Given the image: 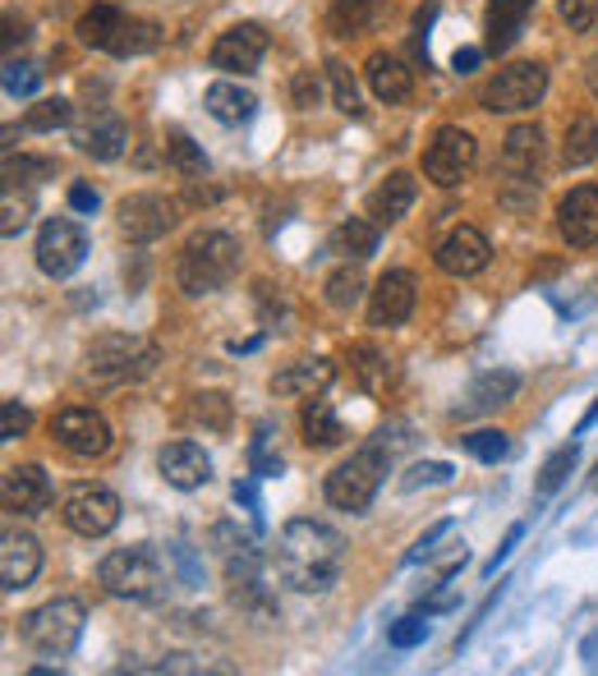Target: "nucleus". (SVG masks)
Listing matches in <instances>:
<instances>
[{
  "mask_svg": "<svg viewBox=\"0 0 598 676\" xmlns=\"http://www.w3.org/2000/svg\"><path fill=\"white\" fill-rule=\"evenodd\" d=\"M277 575L281 585H291L300 594H327L341 579V566H345V538L322 525V520H291L281 534H277Z\"/></svg>",
  "mask_w": 598,
  "mask_h": 676,
  "instance_id": "f257e3e1",
  "label": "nucleus"
},
{
  "mask_svg": "<svg viewBox=\"0 0 598 676\" xmlns=\"http://www.w3.org/2000/svg\"><path fill=\"white\" fill-rule=\"evenodd\" d=\"M240 277V240L226 230H199L176 258V285L189 299L217 295Z\"/></svg>",
  "mask_w": 598,
  "mask_h": 676,
  "instance_id": "f03ea898",
  "label": "nucleus"
},
{
  "mask_svg": "<svg viewBox=\"0 0 598 676\" xmlns=\"http://www.w3.org/2000/svg\"><path fill=\"white\" fill-rule=\"evenodd\" d=\"M396 447H400V437L387 442V433H378L373 442H364L351 460H341V465L327 474V501H332L336 511H351V515L355 511H369L378 488H382V479L392 474Z\"/></svg>",
  "mask_w": 598,
  "mask_h": 676,
  "instance_id": "7ed1b4c3",
  "label": "nucleus"
},
{
  "mask_svg": "<svg viewBox=\"0 0 598 676\" xmlns=\"http://www.w3.org/2000/svg\"><path fill=\"white\" fill-rule=\"evenodd\" d=\"M98 579L106 585V594L133 598V603H152V598H162L166 585H170L162 552L152 544H133V548L106 552L102 566H98Z\"/></svg>",
  "mask_w": 598,
  "mask_h": 676,
  "instance_id": "20e7f679",
  "label": "nucleus"
},
{
  "mask_svg": "<svg viewBox=\"0 0 598 676\" xmlns=\"http://www.w3.org/2000/svg\"><path fill=\"white\" fill-rule=\"evenodd\" d=\"M84 616L88 612H84L79 598H51V603L33 608L24 622H18V635H24L28 649L47 653V659H65L84 635Z\"/></svg>",
  "mask_w": 598,
  "mask_h": 676,
  "instance_id": "39448f33",
  "label": "nucleus"
},
{
  "mask_svg": "<svg viewBox=\"0 0 598 676\" xmlns=\"http://www.w3.org/2000/svg\"><path fill=\"white\" fill-rule=\"evenodd\" d=\"M162 350L143 336H125V332H111L98 336L88 345V378L98 382H139L157 369Z\"/></svg>",
  "mask_w": 598,
  "mask_h": 676,
  "instance_id": "423d86ee",
  "label": "nucleus"
},
{
  "mask_svg": "<svg viewBox=\"0 0 598 676\" xmlns=\"http://www.w3.org/2000/svg\"><path fill=\"white\" fill-rule=\"evenodd\" d=\"M544 92H548V69L538 61H520V65L497 69L479 102L493 115H516V111H530L544 102Z\"/></svg>",
  "mask_w": 598,
  "mask_h": 676,
  "instance_id": "0eeeda50",
  "label": "nucleus"
},
{
  "mask_svg": "<svg viewBox=\"0 0 598 676\" xmlns=\"http://www.w3.org/2000/svg\"><path fill=\"white\" fill-rule=\"evenodd\" d=\"M479 157V148L470 139V129H460V125H442L433 133V143L423 148V176H429L433 184L442 189H456L460 180L470 176V166Z\"/></svg>",
  "mask_w": 598,
  "mask_h": 676,
  "instance_id": "6e6552de",
  "label": "nucleus"
},
{
  "mask_svg": "<svg viewBox=\"0 0 598 676\" xmlns=\"http://www.w3.org/2000/svg\"><path fill=\"white\" fill-rule=\"evenodd\" d=\"M61 520L74 534L102 538V534H111L115 525H120V497H115L111 488H102V483H79V488L65 497Z\"/></svg>",
  "mask_w": 598,
  "mask_h": 676,
  "instance_id": "1a4fd4ad",
  "label": "nucleus"
},
{
  "mask_svg": "<svg viewBox=\"0 0 598 676\" xmlns=\"http://www.w3.org/2000/svg\"><path fill=\"white\" fill-rule=\"evenodd\" d=\"M115 221H120L125 240L152 244L180 221V207H176V199H166V193H129V199L115 207Z\"/></svg>",
  "mask_w": 598,
  "mask_h": 676,
  "instance_id": "9d476101",
  "label": "nucleus"
},
{
  "mask_svg": "<svg viewBox=\"0 0 598 676\" xmlns=\"http://www.w3.org/2000/svg\"><path fill=\"white\" fill-rule=\"evenodd\" d=\"M84 254H88V240L84 230L65 221V217H51L42 226V235H37V267L51 277V281H65L84 267Z\"/></svg>",
  "mask_w": 598,
  "mask_h": 676,
  "instance_id": "9b49d317",
  "label": "nucleus"
},
{
  "mask_svg": "<svg viewBox=\"0 0 598 676\" xmlns=\"http://www.w3.org/2000/svg\"><path fill=\"white\" fill-rule=\"evenodd\" d=\"M51 437L61 442L69 456H79V460L106 456V447H111L106 419H102L98 410H88V405H69V410L55 414V419H51Z\"/></svg>",
  "mask_w": 598,
  "mask_h": 676,
  "instance_id": "f8f14e48",
  "label": "nucleus"
},
{
  "mask_svg": "<svg viewBox=\"0 0 598 676\" xmlns=\"http://www.w3.org/2000/svg\"><path fill=\"white\" fill-rule=\"evenodd\" d=\"M267 55V33L258 24H236L212 42V69L221 74H254Z\"/></svg>",
  "mask_w": 598,
  "mask_h": 676,
  "instance_id": "ddd939ff",
  "label": "nucleus"
},
{
  "mask_svg": "<svg viewBox=\"0 0 598 676\" xmlns=\"http://www.w3.org/2000/svg\"><path fill=\"white\" fill-rule=\"evenodd\" d=\"M415 314V277L405 267L382 272L369 295V327H400Z\"/></svg>",
  "mask_w": 598,
  "mask_h": 676,
  "instance_id": "4468645a",
  "label": "nucleus"
},
{
  "mask_svg": "<svg viewBox=\"0 0 598 676\" xmlns=\"http://www.w3.org/2000/svg\"><path fill=\"white\" fill-rule=\"evenodd\" d=\"M557 230L571 248H594L598 244V184L571 189L562 203H557Z\"/></svg>",
  "mask_w": 598,
  "mask_h": 676,
  "instance_id": "2eb2a0df",
  "label": "nucleus"
},
{
  "mask_svg": "<svg viewBox=\"0 0 598 676\" xmlns=\"http://www.w3.org/2000/svg\"><path fill=\"white\" fill-rule=\"evenodd\" d=\"M37 571H42V544H37L33 534L10 525L5 534H0V585H5L10 594H18V589L33 585Z\"/></svg>",
  "mask_w": 598,
  "mask_h": 676,
  "instance_id": "dca6fc26",
  "label": "nucleus"
},
{
  "mask_svg": "<svg viewBox=\"0 0 598 676\" xmlns=\"http://www.w3.org/2000/svg\"><path fill=\"white\" fill-rule=\"evenodd\" d=\"M157 470H162V479L170 483V488L194 493L212 479V460H207V451L199 447V442L180 437V442H166V447L157 451Z\"/></svg>",
  "mask_w": 598,
  "mask_h": 676,
  "instance_id": "f3484780",
  "label": "nucleus"
},
{
  "mask_svg": "<svg viewBox=\"0 0 598 676\" xmlns=\"http://www.w3.org/2000/svg\"><path fill=\"white\" fill-rule=\"evenodd\" d=\"M0 497H5V511L10 515H42L51 507V479L42 465H14L5 470V483H0Z\"/></svg>",
  "mask_w": 598,
  "mask_h": 676,
  "instance_id": "a211bd4d",
  "label": "nucleus"
},
{
  "mask_svg": "<svg viewBox=\"0 0 598 676\" xmlns=\"http://www.w3.org/2000/svg\"><path fill=\"white\" fill-rule=\"evenodd\" d=\"M488 235L484 230H474V226H456L447 240L437 244V267L447 277H474V272H484L488 267Z\"/></svg>",
  "mask_w": 598,
  "mask_h": 676,
  "instance_id": "6ab92c4d",
  "label": "nucleus"
},
{
  "mask_svg": "<svg viewBox=\"0 0 598 676\" xmlns=\"http://www.w3.org/2000/svg\"><path fill=\"white\" fill-rule=\"evenodd\" d=\"M538 166H544V129L538 125H516L501 143V176L511 184H534Z\"/></svg>",
  "mask_w": 598,
  "mask_h": 676,
  "instance_id": "aec40b11",
  "label": "nucleus"
},
{
  "mask_svg": "<svg viewBox=\"0 0 598 676\" xmlns=\"http://www.w3.org/2000/svg\"><path fill=\"white\" fill-rule=\"evenodd\" d=\"M332 382H336L332 359H300L272 373V396H322Z\"/></svg>",
  "mask_w": 598,
  "mask_h": 676,
  "instance_id": "412c9836",
  "label": "nucleus"
},
{
  "mask_svg": "<svg viewBox=\"0 0 598 676\" xmlns=\"http://www.w3.org/2000/svg\"><path fill=\"white\" fill-rule=\"evenodd\" d=\"M534 5H538V0H493V5H488V18H484V28H488V51H493V55L511 51V47L520 42V33H525Z\"/></svg>",
  "mask_w": 598,
  "mask_h": 676,
  "instance_id": "4be33fe9",
  "label": "nucleus"
},
{
  "mask_svg": "<svg viewBox=\"0 0 598 676\" xmlns=\"http://www.w3.org/2000/svg\"><path fill=\"white\" fill-rule=\"evenodd\" d=\"M364 74H369L373 97H378V102H387V106L405 102V97L415 92V74L405 69L392 51H373V55H369V65H364Z\"/></svg>",
  "mask_w": 598,
  "mask_h": 676,
  "instance_id": "5701e85b",
  "label": "nucleus"
},
{
  "mask_svg": "<svg viewBox=\"0 0 598 676\" xmlns=\"http://www.w3.org/2000/svg\"><path fill=\"white\" fill-rule=\"evenodd\" d=\"M300 429H304L308 447H318V451H332V447H341V442H345V423L332 410V400H322V396H304Z\"/></svg>",
  "mask_w": 598,
  "mask_h": 676,
  "instance_id": "b1692460",
  "label": "nucleus"
},
{
  "mask_svg": "<svg viewBox=\"0 0 598 676\" xmlns=\"http://www.w3.org/2000/svg\"><path fill=\"white\" fill-rule=\"evenodd\" d=\"M415 193H419V189H415V176H405V170H392V176L369 193V217H373L378 226L400 221L405 212L415 207Z\"/></svg>",
  "mask_w": 598,
  "mask_h": 676,
  "instance_id": "393cba45",
  "label": "nucleus"
},
{
  "mask_svg": "<svg viewBox=\"0 0 598 676\" xmlns=\"http://www.w3.org/2000/svg\"><path fill=\"white\" fill-rule=\"evenodd\" d=\"M203 106H207L212 120H221V125H244L249 115H254L258 97L249 92V88H240V84H230V79H217V84L203 92Z\"/></svg>",
  "mask_w": 598,
  "mask_h": 676,
  "instance_id": "a878e982",
  "label": "nucleus"
},
{
  "mask_svg": "<svg viewBox=\"0 0 598 676\" xmlns=\"http://www.w3.org/2000/svg\"><path fill=\"white\" fill-rule=\"evenodd\" d=\"M378 240H382V226L373 217H351V221H341L332 230V254H341L345 263H364V258H373L378 254Z\"/></svg>",
  "mask_w": 598,
  "mask_h": 676,
  "instance_id": "bb28decb",
  "label": "nucleus"
},
{
  "mask_svg": "<svg viewBox=\"0 0 598 676\" xmlns=\"http://www.w3.org/2000/svg\"><path fill=\"white\" fill-rule=\"evenodd\" d=\"M345 363H351V378L359 382V392H382V386L392 382V359L373 341H355Z\"/></svg>",
  "mask_w": 598,
  "mask_h": 676,
  "instance_id": "cd10ccee",
  "label": "nucleus"
},
{
  "mask_svg": "<svg viewBox=\"0 0 598 676\" xmlns=\"http://www.w3.org/2000/svg\"><path fill=\"white\" fill-rule=\"evenodd\" d=\"M79 148L88 152L92 162H115V157H120V152L129 148V129H125L120 115H102L98 125L79 133Z\"/></svg>",
  "mask_w": 598,
  "mask_h": 676,
  "instance_id": "c85d7f7f",
  "label": "nucleus"
},
{
  "mask_svg": "<svg viewBox=\"0 0 598 676\" xmlns=\"http://www.w3.org/2000/svg\"><path fill=\"white\" fill-rule=\"evenodd\" d=\"M387 5L392 0H336L332 14H327V24H332L336 37H355V33H369Z\"/></svg>",
  "mask_w": 598,
  "mask_h": 676,
  "instance_id": "c756f323",
  "label": "nucleus"
},
{
  "mask_svg": "<svg viewBox=\"0 0 598 676\" xmlns=\"http://www.w3.org/2000/svg\"><path fill=\"white\" fill-rule=\"evenodd\" d=\"M162 47V28L152 24V18H125L120 28H115L111 37V55H120V61H129V55H148V51H157Z\"/></svg>",
  "mask_w": 598,
  "mask_h": 676,
  "instance_id": "7c9ffc66",
  "label": "nucleus"
},
{
  "mask_svg": "<svg viewBox=\"0 0 598 676\" xmlns=\"http://www.w3.org/2000/svg\"><path fill=\"white\" fill-rule=\"evenodd\" d=\"M598 157V120L589 115H575L567 125V143H562V162L567 166H589Z\"/></svg>",
  "mask_w": 598,
  "mask_h": 676,
  "instance_id": "2f4dec72",
  "label": "nucleus"
},
{
  "mask_svg": "<svg viewBox=\"0 0 598 676\" xmlns=\"http://www.w3.org/2000/svg\"><path fill=\"white\" fill-rule=\"evenodd\" d=\"M516 392H520V378L516 373H484V378L470 386V405H466V410H497V405H507Z\"/></svg>",
  "mask_w": 598,
  "mask_h": 676,
  "instance_id": "473e14b6",
  "label": "nucleus"
},
{
  "mask_svg": "<svg viewBox=\"0 0 598 676\" xmlns=\"http://www.w3.org/2000/svg\"><path fill=\"white\" fill-rule=\"evenodd\" d=\"M125 24V14L115 10V5H92L84 18H79V42L84 47H98V51H106L111 47V37H115V28Z\"/></svg>",
  "mask_w": 598,
  "mask_h": 676,
  "instance_id": "72a5a7b5",
  "label": "nucleus"
},
{
  "mask_svg": "<svg viewBox=\"0 0 598 676\" xmlns=\"http://www.w3.org/2000/svg\"><path fill=\"white\" fill-rule=\"evenodd\" d=\"M166 162L180 170V176H189V180H199V176H207V157H203V148L189 139L185 129H170L166 133Z\"/></svg>",
  "mask_w": 598,
  "mask_h": 676,
  "instance_id": "f704fd0d",
  "label": "nucleus"
},
{
  "mask_svg": "<svg viewBox=\"0 0 598 676\" xmlns=\"http://www.w3.org/2000/svg\"><path fill=\"white\" fill-rule=\"evenodd\" d=\"M322 295H327V304H332V308H355L364 299V272H359V263L336 267V272L327 277Z\"/></svg>",
  "mask_w": 598,
  "mask_h": 676,
  "instance_id": "c9c22d12",
  "label": "nucleus"
},
{
  "mask_svg": "<svg viewBox=\"0 0 598 676\" xmlns=\"http://www.w3.org/2000/svg\"><path fill=\"white\" fill-rule=\"evenodd\" d=\"M69 120H74V102H65V97H42L37 106H28L24 129H33V133H51V129H65Z\"/></svg>",
  "mask_w": 598,
  "mask_h": 676,
  "instance_id": "e433bc0d",
  "label": "nucleus"
},
{
  "mask_svg": "<svg viewBox=\"0 0 598 676\" xmlns=\"http://www.w3.org/2000/svg\"><path fill=\"white\" fill-rule=\"evenodd\" d=\"M575 460H581V447H557L548 460H544V470H538V497H552L562 483L571 479V470H575Z\"/></svg>",
  "mask_w": 598,
  "mask_h": 676,
  "instance_id": "4c0bfd02",
  "label": "nucleus"
},
{
  "mask_svg": "<svg viewBox=\"0 0 598 676\" xmlns=\"http://www.w3.org/2000/svg\"><path fill=\"white\" fill-rule=\"evenodd\" d=\"M460 447H466L474 460H484V465H497V460L511 456V437L501 429H479L470 437H460Z\"/></svg>",
  "mask_w": 598,
  "mask_h": 676,
  "instance_id": "58836bf2",
  "label": "nucleus"
},
{
  "mask_svg": "<svg viewBox=\"0 0 598 676\" xmlns=\"http://www.w3.org/2000/svg\"><path fill=\"white\" fill-rule=\"evenodd\" d=\"M327 79H332V92H336V111L351 115V120H359L364 106H359V88L351 79V69H345L341 61H327Z\"/></svg>",
  "mask_w": 598,
  "mask_h": 676,
  "instance_id": "ea45409f",
  "label": "nucleus"
},
{
  "mask_svg": "<svg viewBox=\"0 0 598 676\" xmlns=\"http://www.w3.org/2000/svg\"><path fill=\"white\" fill-rule=\"evenodd\" d=\"M194 419L207 423V429L226 433V429H230V400H226L221 392H199V396H194Z\"/></svg>",
  "mask_w": 598,
  "mask_h": 676,
  "instance_id": "a19ab883",
  "label": "nucleus"
},
{
  "mask_svg": "<svg viewBox=\"0 0 598 676\" xmlns=\"http://www.w3.org/2000/svg\"><path fill=\"white\" fill-rule=\"evenodd\" d=\"M55 176V162H47V157H5V180L14 184V180H24V184H42V180H51Z\"/></svg>",
  "mask_w": 598,
  "mask_h": 676,
  "instance_id": "79ce46f5",
  "label": "nucleus"
},
{
  "mask_svg": "<svg viewBox=\"0 0 598 676\" xmlns=\"http://www.w3.org/2000/svg\"><path fill=\"white\" fill-rule=\"evenodd\" d=\"M456 470L447 465V460H419V465H410V474L400 479V488L405 493H415V488H433V483H447Z\"/></svg>",
  "mask_w": 598,
  "mask_h": 676,
  "instance_id": "37998d69",
  "label": "nucleus"
},
{
  "mask_svg": "<svg viewBox=\"0 0 598 676\" xmlns=\"http://www.w3.org/2000/svg\"><path fill=\"white\" fill-rule=\"evenodd\" d=\"M37 84H42V69L28 61H5V92L10 97H33Z\"/></svg>",
  "mask_w": 598,
  "mask_h": 676,
  "instance_id": "c03bdc74",
  "label": "nucleus"
},
{
  "mask_svg": "<svg viewBox=\"0 0 598 676\" xmlns=\"http://www.w3.org/2000/svg\"><path fill=\"white\" fill-rule=\"evenodd\" d=\"M28 217H33V203H28V199H14V184H5V221H0L5 240L24 235V230H28Z\"/></svg>",
  "mask_w": 598,
  "mask_h": 676,
  "instance_id": "a18cd8bd",
  "label": "nucleus"
},
{
  "mask_svg": "<svg viewBox=\"0 0 598 676\" xmlns=\"http://www.w3.org/2000/svg\"><path fill=\"white\" fill-rule=\"evenodd\" d=\"M423 640H429V622H423V616H400V622L387 630V645L392 649H415Z\"/></svg>",
  "mask_w": 598,
  "mask_h": 676,
  "instance_id": "49530a36",
  "label": "nucleus"
},
{
  "mask_svg": "<svg viewBox=\"0 0 598 676\" xmlns=\"http://www.w3.org/2000/svg\"><path fill=\"white\" fill-rule=\"evenodd\" d=\"M318 97H322L318 74H314V69H300L295 79H291V102H295V111H314Z\"/></svg>",
  "mask_w": 598,
  "mask_h": 676,
  "instance_id": "de8ad7c7",
  "label": "nucleus"
},
{
  "mask_svg": "<svg viewBox=\"0 0 598 676\" xmlns=\"http://www.w3.org/2000/svg\"><path fill=\"white\" fill-rule=\"evenodd\" d=\"M557 5H562V18L571 24V33L594 28V18H598V0H557Z\"/></svg>",
  "mask_w": 598,
  "mask_h": 676,
  "instance_id": "09e8293b",
  "label": "nucleus"
},
{
  "mask_svg": "<svg viewBox=\"0 0 598 676\" xmlns=\"http://www.w3.org/2000/svg\"><path fill=\"white\" fill-rule=\"evenodd\" d=\"M451 530H456L451 520H442V525H433V530H429V534H423L419 544H415V552L405 557V562H410V566H419V562H433V557H437V544H442V538H447Z\"/></svg>",
  "mask_w": 598,
  "mask_h": 676,
  "instance_id": "8fccbe9b",
  "label": "nucleus"
},
{
  "mask_svg": "<svg viewBox=\"0 0 598 676\" xmlns=\"http://www.w3.org/2000/svg\"><path fill=\"white\" fill-rule=\"evenodd\" d=\"M28 433V410L18 400H5L0 405V437L14 442V437H24Z\"/></svg>",
  "mask_w": 598,
  "mask_h": 676,
  "instance_id": "3c124183",
  "label": "nucleus"
},
{
  "mask_svg": "<svg viewBox=\"0 0 598 676\" xmlns=\"http://www.w3.org/2000/svg\"><path fill=\"white\" fill-rule=\"evenodd\" d=\"M249 460H254V474H263V479L281 474V456L267 451V429H263V437L254 442V451H249Z\"/></svg>",
  "mask_w": 598,
  "mask_h": 676,
  "instance_id": "603ef678",
  "label": "nucleus"
},
{
  "mask_svg": "<svg viewBox=\"0 0 598 676\" xmlns=\"http://www.w3.org/2000/svg\"><path fill=\"white\" fill-rule=\"evenodd\" d=\"M98 189H92V184H69V207L74 212H98Z\"/></svg>",
  "mask_w": 598,
  "mask_h": 676,
  "instance_id": "864d4df0",
  "label": "nucleus"
},
{
  "mask_svg": "<svg viewBox=\"0 0 598 676\" xmlns=\"http://www.w3.org/2000/svg\"><path fill=\"white\" fill-rule=\"evenodd\" d=\"M479 61H484V51H479V47H460L451 55V69L456 74H470V69H479Z\"/></svg>",
  "mask_w": 598,
  "mask_h": 676,
  "instance_id": "5fc2aeb1",
  "label": "nucleus"
},
{
  "mask_svg": "<svg viewBox=\"0 0 598 676\" xmlns=\"http://www.w3.org/2000/svg\"><path fill=\"white\" fill-rule=\"evenodd\" d=\"M230 493H236V501H244V507L249 511H263V501H258V488H254V483H249V479H236V488H230Z\"/></svg>",
  "mask_w": 598,
  "mask_h": 676,
  "instance_id": "6e6d98bb",
  "label": "nucleus"
},
{
  "mask_svg": "<svg viewBox=\"0 0 598 676\" xmlns=\"http://www.w3.org/2000/svg\"><path fill=\"white\" fill-rule=\"evenodd\" d=\"M520 534H525V530H520V525H511V534H507V544H501V548H497V557H493V562L484 566V575H493V571H497V562H507V557H511V548L520 544Z\"/></svg>",
  "mask_w": 598,
  "mask_h": 676,
  "instance_id": "4d7b16f0",
  "label": "nucleus"
},
{
  "mask_svg": "<svg viewBox=\"0 0 598 676\" xmlns=\"http://www.w3.org/2000/svg\"><path fill=\"white\" fill-rule=\"evenodd\" d=\"M433 18H437V5H419V14H415V33H419V47H423V33L433 28Z\"/></svg>",
  "mask_w": 598,
  "mask_h": 676,
  "instance_id": "13d9d810",
  "label": "nucleus"
},
{
  "mask_svg": "<svg viewBox=\"0 0 598 676\" xmlns=\"http://www.w3.org/2000/svg\"><path fill=\"white\" fill-rule=\"evenodd\" d=\"M24 24H14V18H5V51H14V42H24Z\"/></svg>",
  "mask_w": 598,
  "mask_h": 676,
  "instance_id": "bf43d9fd",
  "label": "nucleus"
},
{
  "mask_svg": "<svg viewBox=\"0 0 598 676\" xmlns=\"http://www.w3.org/2000/svg\"><path fill=\"white\" fill-rule=\"evenodd\" d=\"M594 419H598V400H594V410H589V414H585V419H581V433H585V429H589V423H594Z\"/></svg>",
  "mask_w": 598,
  "mask_h": 676,
  "instance_id": "052dcab7",
  "label": "nucleus"
},
{
  "mask_svg": "<svg viewBox=\"0 0 598 676\" xmlns=\"http://www.w3.org/2000/svg\"><path fill=\"white\" fill-rule=\"evenodd\" d=\"M594 493H598V474H594Z\"/></svg>",
  "mask_w": 598,
  "mask_h": 676,
  "instance_id": "680f3d73",
  "label": "nucleus"
}]
</instances>
